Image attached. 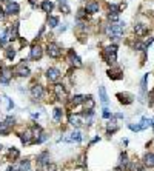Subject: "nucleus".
<instances>
[{
  "instance_id": "1",
  "label": "nucleus",
  "mask_w": 154,
  "mask_h": 171,
  "mask_svg": "<svg viewBox=\"0 0 154 171\" xmlns=\"http://www.w3.org/2000/svg\"><path fill=\"white\" fill-rule=\"evenodd\" d=\"M123 29H125V22H111L106 26V34L109 39L113 40H119L123 34Z\"/></svg>"
},
{
  "instance_id": "2",
  "label": "nucleus",
  "mask_w": 154,
  "mask_h": 171,
  "mask_svg": "<svg viewBox=\"0 0 154 171\" xmlns=\"http://www.w3.org/2000/svg\"><path fill=\"white\" fill-rule=\"evenodd\" d=\"M103 59L108 65H114L117 60V45H109L103 50Z\"/></svg>"
},
{
  "instance_id": "3",
  "label": "nucleus",
  "mask_w": 154,
  "mask_h": 171,
  "mask_svg": "<svg viewBox=\"0 0 154 171\" xmlns=\"http://www.w3.org/2000/svg\"><path fill=\"white\" fill-rule=\"evenodd\" d=\"M46 54L52 59H59L62 56V50H60V46L57 43H48L46 46Z\"/></svg>"
},
{
  "instance_id": "4",
  "label": "nucleus",
  "mask_w": 154,
  "mask_h": 171,
  "mask_svg": "<svg viewBox=\"0 0 154 171\" xmlns=\"http://www.w3.org/2000/svg\"><path fill=\"white\" fill-rule=\"evenodd\" d=\"M25 65H26V60H22L20 65H17L14 68V73L17 74V76H20V77H28L31 74V71H29V68L25 66Z\"/></svg>"
},
{
  "instance_id": "5",
  "label": "nucleus",
  "mask_w": 154,
  "mask_h": 171,
  "mask_svg": "<svg viewBox=\"0 0 154 171\" xmlns=\"http://www.w3.org/2000/svg\"><path fill=\"white\" fill-rule=\"evenodd\" d=\"M20 140L23 145H31V143H34V131L32 130H26L25 133H22L20 134Z\"/></svg>"
},
{
  "instance_id": "6",
  "label": "nucleus",
  "mask_w": 154,
  "mask_h": 171,
  "mask_svg": "<svg viewBox=\"0 0 154 171\" xmlns=\"http://www.w3.org/2000/svg\"><path fill=\"white\" fill-rule=\"evenodd\" d=\"M60 71L57 68H48L46 69V79L49 80V82H57V80L60 79Z\"/></svg>"
},
{
  "instance_id": "7",
  "label": "nucleus",
  "mask_w": 154,
  "mask_h": 171,
  "mask_svg": "<svg viewBox=\"0 0 154 171\" xmlns=\"http://www.w3.org/2000/svg\"><path fill=\"white\" fill-rule=\"evenodd\" d=\"M20 13V6H19V3H15V2H6V14L9 15H17Z\"/></svg>"
},
{
  "instance_id": "8",
  "label": "nucleus",
  "mask_w": 154,
  "mask_h": 171,
  "mask_svg": "<svg viewBox=\"0 0 154 171\" xmlns=\"http://www.w3.org/2000/svg\"><path fill=\"white\" fill-rule=\"evenodd\" d=\"M11 77H13V69L11 68H2V71H0V82L2 83H9Z\"/></svg>"
},
{
  "instance_id": "9",
  "label": "nucleus",
  "mask_w": 154,
  "mask_h": 171,
  "mask_svg": "<svg viewBox=\"0 0 154 171\" xmlns=\"http://www.w3.org/2000/svg\"><path fill=\"white\" fill-rule=\"evenodd\" d=\"M43 56V50H42V46H38V45H34L31 48V54L29 57L32 59V60H38V59H42Z\"/></svg>"
},
{
  "instance_id": "10",
  "label": "nucleus",
  "mask_w": 154,
  "mask_h": 171,
  "mask_svg": "<svg viewBox=\"0 0 154 171\" xmlns=\"http://www.w3.org/2000/svg\"><path fill=\"white\" fill-rule=\"evenodd\" d=\"M68 57H69V62H71V65H73V66H76V68H80V66H82V60H80V57L77 56L73 50H71V51L68 52Z\"/></svg>"
},
{
  "instance_id": "11",
  "label": "nucleus",
  "mask_w": 154,
  "mask_h": 171,
  "mask_svg": "<svg viewBox=\"0 0 154 171\" xmlns=\"http://www.w3.org/2000/svg\"><path fill=\"white\" fill-rule=\"evenodd\" d=\"M31 94L34 99H42L45 91H43V87L42 85H34V87H31Z\"/></svg>"
},
{
  "instance_id": "12",
  "label": "nucleus",
  "mask_w": 154,
  "mask_h": 171,
  "mask_svg": "<svg viewBox=\"0 0 154 171\" xmlns=\"http://www.w3.org/2000/svg\"><path fill=\"white\" fill-rule=\"evenodd\" d=\"M134 33H136V36L144 37L148 33V26L144 25V23H137V25H134Z\"/></svg>"
},
{
  "instance_id": "13",
  "label": "nucleus",
  "mask_w": 154,
  "mask_h": 171,
  "mask_svg": "<svg viewBox=\"0 0 154 171\" xmlns=\"http://www.w3.org/2000/svg\"><path fill=\"white\" fill-rule=\"evenodd\" d=\"M54 93H56V96L60 100H63L65 97H66V89H65V87L60 85V83H57L56 87H54Z\"/></svg>"
},
{
  "instance_id": "14",
  "label": "nucleus",
  "mask_w": 154,
  "mask_h": 171,
  "mask_svg": "<svg viewBox=\"0 0 154 171\" xmlns=\"http://www.w3.org/2000/svg\"><path fill=\"white\" fill-rule=\"evenodd\" d=\"M99 3L97 2H88L86 3V6H85V11L88 13V14H96V13H99Z\"/></svg>"
},
{
  "instance_id": "15",
  "label": "nucleus",
  "mask_w": 154,
  "mask_h": 171,
  "mask_svg": "<svg viewBox=\"0 0 154 171\" xmlns=\"http://www.w3.org/2000/svg\"><path fill=\"white\" fill-rule=\"evenodd\" d=\"M94 99H92V96H88V97L83 99V106H85V111H92L94 110Z\"/></svg>"
},
{
  "instance_id": "16",
  "label": "nucleus",
  "mask_w": 154,
  "mask_h": 171,
  "mask_svg": "<svg viewBox=\"0 0 154 171\" xmlns=\"http://www.w3.org/2000/svg\"><path fill=\"white\" fill-rule=\"evenodd\" d=\"M108 76H109V79H113V80H120V79L123 77L120 69H109V71H108Z\"/></svg>"
},
{
  "instance_id": "17",
  "label": "nucleus",
  "mask_w": 154,
  "mask_h": 171,
  "mask_svg": "<svg viewBox=\"0 0 154 171\" xmlns=\"http://www.w3.org/2000/svg\"><path fill=\"white\" fill-rule=\"evenodd\" d=\"M42 9L45 13H51L54 9V3L51 2V0H43V2H42Z\"/></svg>"
},
{
  "instance_id": "18",
  "label": "nucleus",
  "mask_w": 154,
  "mask_h": 171,
  "mask_svg": "<svg viewBox=\"0 0 154 171\" xmlns=\"http://www.w3.org/2000/svg\"><path fill=\"white\" fill-rule=\"evenodd\" d=\"M117 97H119V102L125 103V105H130L131 102H133V99H131L130 94H117Z\"/></svg>"
},
{
  "instance_id": "19",
  "label": "nucleus",
  "mask_w": 154,
  "mask_h": 171,
  "mask_svg": "<svg viewBox=\"0 0 154 171\" xmlns=\"http://www.w3.org/2000/svg\"><path fill=\"white\" fill-rule=\"evenodd\" d=\"M19 171H31V162L28 159L22 160V162L19 163Z\"/></svg>"
},
{
  "instance_id": "20",
  "label": "nucleus",
  "mask_w": 154,
  "mask_h": 171,
  "mask_svg": "<svg viewBox=\"0 0 154 171\" xmlns=\"http://www.w3.org/2000/svg\"><path fill=\"white\" fill-rule=\"evenodd\" d=\"M144 162H145L146 167H154V153H148V154H145Z\"/></svg>"
},
{
  "instance_id": "21",
  "label": "nucleus",
  "mask_w": 154,
  "mask_h": 171,
  "mask_svg": "<svg viewBox=\"0 0 154 171\" xmlns=\"http://www.w3.org/2000/svg\"><path fill=\"white\" fill-rule=\"evenodd\" d=\"M99 94H100V102L106 106L108 105V96H106V91H105V87L99 88Z\"/></svg>"
},
{
  "instance_id": "22",
  "label": "nucleus",
  "mask_w": 154,
  "mask_h": 171,
  "mask_svg": "<svg viewBox=\"0 0 154 171\" xmlns=\"http://www.w3.org/2000/svg\"><path fill=\"white\" fill-rule=\"evenodd\" d=\"M69 124L73 125V126H80V125H82V117H80V116H73V114H71V116H69Z\"/></svg>"
},
{
  "instance_id": "23",
  "label": "nucleus",
  "mask_w": 154,
  "mask_h": 171,
  "mask_svg": "<svg viewBox=\"0 0 154 171\" xmlns=\"http://www.w3.org/2000/svg\"><path fill=\"white\" fill-rule=\"evenodd\" d=\"M80 140H82V134L79 131H73L68 137V142H80Z\"/></svg>"
},
{
  "instance_id": "24",
  "label": "nucleus",
  "mask_w": 154,
  "mask_h": 171,
  "mask_svg": "<svg viewBox=\"0 0 154 171\" xmlns=\"http://www.w3.org/2000/svg\"><path fill=\"white\" fill-rule=\"evenodd\" d=\"M9 134V125L6 122H0V136H6Z\"/></svg>"
},
{
  "instance_id": "25",
  "label": "nucleus",
  "mask_w": 154,
  "mask_h": 171,
  "mask_svg": "<svg viewBox=\"0 0 154 171\" xmlns=\"http://www.w3.org/2000/svg\"><path fill=\"white\" fill-rule=\"evenodd\" d=\"M83 99H85L83 96H79V94H77V96H74V97L69 100V103L73 105V106H77V105H80L82 102H83Z\"/></svg>"
},
{
  "instance_id": "26",
  "label": "nucleus",
  "mask_w": 154,
  "mask_h": 171,
  "mask_svg": "<svg viewBox=\"0 0 154 171\" xmlns=\"http://www.w3.org/2000/svg\"><path fill=\"white\" fill-rule=\"evenodd\" d=\"M48 25L51 26V28H56V26L59 25V17L57 15H49L48 17Z\"/></svg>"
},
{
  "instance_id": "27",
  "label": "nucleus",
  "mask_w": 154,
  "mask_h": 171,
  "mask_svg": "<svg viewBox=\"0 0 154 171\" xmlns=\"http://www.w3.org/2000/svg\"><path fill=\"white\" fill-rule=\"evenodd\" d=\"M37 160H38L40 165H45V163H48V160H49V154L48 153H42L40 156L37 157Z\"/></svg>"
},
{
  "instance_id": "28",
  "label": "nucleus",
  "mask_w": 154,
  "mask_h": 171,
  "mask_svg": "<svg viewBox=\"0 0 154 171\" xmlns=\"http://www.w3.org/2000/svg\"><path fill=\"white\" fill-rule=\"evenodd\" d=\"M19 156H20V153H19V149H17V148H14V147H13V148L9 149V159L15 160V159H17Z\"/></svg>"
},
{
  "instance_id": "29",
  "label": "nucleus",
  "mask_w": 154,
  "mask_h": 171,
  "mask_svg": "<svg viewBox=\"0 0 154 171\" xmlns=\"http://www.w3.org/2000/svg\"><path fill=\"white\" fill-rule=\"evenodd\" d=\"M151 119H146V117H144L142 119V122H140V130H145V128H148V126H151Z\"/></svg>"
},
{
  "instance_id": "30",
  "label": "nucleus",
  "mask_w": 154,
  "mask_h": 171,
  "mask_svg": "<svg viewBox=\"0 0 154 171\" xmlns=\"http://www.w3.org/2000/svg\"><path fill=\"white\" fill-rule=\"evenodd\" d=\"M62 116H63V111H62V108H56L54 110V120H62Z\"/></svg>"
},
{
  "instance_id": "31",
  "label": "nucleus",
  "mask_w": 154,
  "mask_h": 171,
  "mask_svg": "<svg viewBox=\"0 0 154 171\" xmlns=\"http://www.w3.org/2000/svg\"><path fill=\"white\" fill-rule=\"evenodd\" d=\"M146 82H148V74H145L144 79H142V82H140V89H142V94H145V91H146Z\"/></svg>"
},
{
  "instance_id": "32",
  "label": "nucleus",
  "mask_w": 154,
  "mask_h": 171,
  "mask_svg": "<svg viewBox=\"0 0 154 171\" xmlns=\"http://www.w3.org/2000/svg\"><path fill=\"white\" fill-rule=\"evenodd\" d=\"M116 130H117V124H116V120H111L108 124V133H114Z\"/></svg>"
},
{
  "instance_id": "33",
  "label": "nucleus",
  "mask_w": 154,
  "mask_h": 171,
  "mask_svg": "<svg viewBox=\"0 0 154 171\" xmlns=\"http://www.w3.org/2000/svg\"><path fill=\"white\" fill-rule=\"evenodd\" d=\"M130 170L131 171H144V167L140 163H131L130 165Z\"/></svg>"
},
{
  "instance_id": "34",
  "label": "nucleus",
  "mask_w": 154,
  "mask_h": 171,
  "mask_svg": "<svg viewBox=\"0 0 154 171\" xmlns=\"http://www.w3.org/2000/svg\"><path fill=\"white\" fill-rule=\"evenodd\" d=\"M14 57H15V51L13 50V48H8V50H6V59H9V60H13Z\"/></svg>"
},
{
  "instance_id": "35",
  "label": "nucleus",
  "mask_w": 154,
  "mask_h": 171,
  "mask_svg": "<svg viewBox=\"0 0 154 171\" xmlns=\"http://www.w3.org/2000/svg\"><path fill=\"white\" fill-rule=\"evenodd\" d=\"M108 19L111 20V22H117V20H119V13H109Z\"/></svg>"
},
{
  "instance_id": "36",
  "label": "nucleus",
  "mask_w": 154,
  "mask_h": 171,
  "mask_svg": "<svg viewBox=\"0 0 154 171\" xmlns=\"http://www.w3.org/2000/svg\"><path fill=\"white\" fill-rule=\"evenodd\" d=\"M43 170H45V171H56V165H54V163H51V165L45 163V165H43Z\"/></svg>"
},
{
  "instance_id": "37",
  "label": "nucleus",
  "mask_w": 154,
  "mask_h": 171,
  "mask_svg": "<svg viewBox=\"0 0 154 171\" xmlns=\"http://www.w3.org/2000/svg\"><path fill=\"white\" fill-rule=\"evenodd\" d=\"M103 117H105V119H109V117H111V113L108 111V108H103Z\"/></svg>"
},
{
  "instance_id": "38",
  "label": "nucleus",
  "mask_w": 154,
  "mask_h": 171,
  "mask_svg": "<svg viewBox=\"0 0 154 171\" xmlns=\"http://www.w3.org/2000/svg\"><path fill=\"white\" fill-rule=\"evenodd\" d=\"M148 99H150V105L154 103V91H151L150 94H148Z\"/></svg>"
},
{
  "instance_id": "39",
  "label": "nucleus",
  "mask_w": 154,
  "mask_h": 171,
  "mask_svg": "<svg viewBox=\"0 0 154 171\" xmlns=\"http://www.w3.org/2000/svg\"><path fill=\"white\" fill-rule=\"evenodd\" d=\"M14 122H15V119H14V117H8V119H6V124L11 126V125H14Z\"/></svg>"
},
{
  "instance_id": "40",
  "label": "nucleus",
  "mask_w": 154,
  "mask_h": 171,
  "mask_svg": "<svg viewBox=\"0 0 154 171\" xmlns=\"http://www.w3.org/2000/svg\"><path fill=\"white\" fill-rule=\"evenodd\" d=\"M130 130H133V131H140V125H130Z\"/></svg>"
},
{
  "instance_id": "41",
  "label": "nucleus",
  "mask_w": 154,
  "mask_h": 171,
  "mask_svg": "<svg viewBox=\"0 0 154 171\" xmlns=\"http://www.w3.org/2000/svg\"><path fill=\"white\" fill-rule=\"evenodd\" d=\"M13 108H14V103H13V102H11V100H8V110L11 111V110H13Z\"/></svg>"
},
{
  "instance_id": "42",
  "label": "nucleus",
  "mask_w": 154,
  "mask_h": 171,
  "mask_svg": "<svg viewBox=\"0 0 154 171\" xmlns=\"http://www.w3.org/2000/svg\"><path fill=\"white\" fill-rule=\"evenodd\" d=\"M3 15H5V13H3V9H2V8H0V20H2V19H3Z\"/></svg>"
},
{
  "instance_id": "43",
  "label": "nucleus",
  "mask_w": 154,
  "mask_h": 171,
  "mask_svg": "<svg viewBox=\"0 0 154 171\" xmlns=\"http://www.w3.org/2000/svg\"><path fill=\"white\" fill-rule=\"evenodd\" d=\"M36 2H37V0H29V3H31V5H34Z\"/></svg>"
},
{
  "instance_id": "44",
  "label": "nucleus",
  "mask_w": 154,
  "mask_h": 171,
  "mask_svg": "<svg viewBox=\"0 0 154 171\" xmlns=\"http://www.w3.org/2000/svg\"><path fill=\"white\" fill-rule=\"evenodd\" d=\"M2 68H3V63H2V62H0V69H2Z\"/></svg>"
},
{
  "instance_id": "45",
  "label": "nucleus",
  "mask_w": 154,
  "mask_h": 171,
  "mask_svg": "<svg viewBox=\"0 0 154 171\" xmlns=\"http://www.w3.org/2000/svg\"><path fill=\"white\" fill-rule=\"evenodd\" d=\"M151 124H153V128H154V119H153V122H151Z\"/></svg>"
},
{
  "instance_id": "46",
  "label": "nucleus",
  "mask_w": 154,
  "mask_h": 171,
  "mask_svg": "<svg viewBox=\"0 0 154 171\" xmlns=\"http://www.w3.org/2000/svg\"><path fill=\"white\" fill-rule=\"evenodd\" d=\"M0 149H2V145H0Z\"/></svg>"
}]
</instances>
